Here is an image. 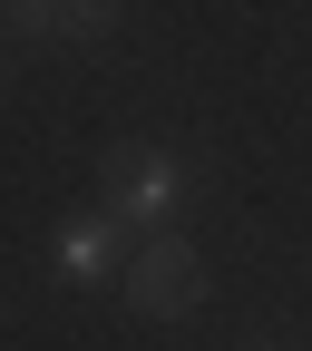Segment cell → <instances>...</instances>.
<instances>
[{
    "label": "cell",
    "mask_w": 312,
    "mask_h": 351,
    "mask_svg": "<svg viewBox=\"0 0 312 351\" xmlns=\"http://www.w3.org/2000/svg\"><path fill=\"white\" fill-rule=\"evenodd\" d=\"M98 205H108L137 244L166 234V215L186 205V156H176V147H147V137L108 147V156H98Z\"/></svg>",
    "instance_id": "1"
},
{
    "label": "cell",
    "mask_w": 312,
    "mask_h": 351,
    "mask_svg": "<svg viewBox=\"0 0 312 351\" xmlns=\"http://www.w3.org/2000/svg\"><path fill=\"white\" fill-rule=\"evenodd\" d=\"M127 302H137L147 322H186L205 302V254L186 234H147L137 254H127Z\"/></svg>",
    "instance_id": "2"
},
{
    "label": "cell",
    "mask_w": 312,
    "mask_h": 351,
    "mask_svg": "<svg viewBox=\"0 0 312 351\" xmlns=\"http://www.w3.org/2000/svg\"><path fill=\"white\" fill-rule=\"evenodd\" d=\"M127 254H137V234H127L108 205H88V215H59V234H49V263H59V283H127Z\"/></svg>",
    "instance_id": "3"
},
{
    "label": "cell",
    "mask_w": 312,
    "mask_h": 351,
    "mask_svg": "<svg viewBox=\"0 0 312 351\" xmlns=\"http://www.w3.org/2000/svg\"><path fill=\"white\" fill-rule=\"evenodd\" d=\"M10 39H49V49H98V39H117V0H10Z\"/></svg>",
    "instance_id": "4"
},
{
    "label": "cell",
    "mask_w": 312,
    "mask_h": 351,
    "mask_svg": "<svg viewBox=\"0 0 312 351\" xmlns=\"http://www.w3.org/2000/svg\"><path fill=\"white\" fill-rule=\"evenodd\" d=\"M0 49H10V20H0Z\"/></svg>",
    "instance_id": "5"
}]
</instances>
